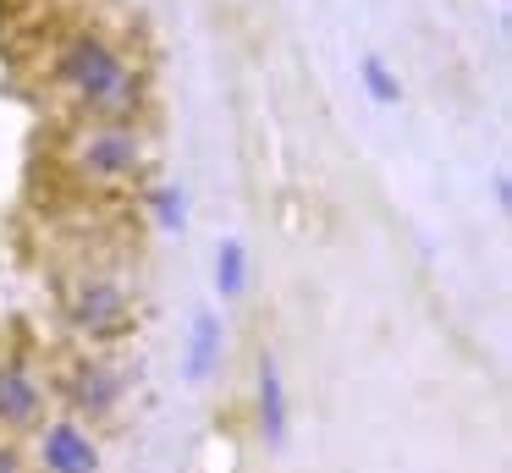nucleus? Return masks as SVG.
<instances>
[{
    "label": "nucleus",
    "instance_id": "f03ea898",
    "mask_svg": "<svg viewBox=\"0 0 512 473\" xmlns=\"http://www.w3.org/2000/svg\"><path fill=\"white\" fill-rule=\"evenodd\" d=\"M50 165H56V176L72 193H89V198L138 193L155 176V132H149V116L61 121Z\"/></svg>",
    "mask_w": 512,
    "mask_h": 473
},
{
    "label": "nucleus",
    "instance_id": "1a4fd4ad",
    "mask_svg": "<svg viewBox=\"0 0 512 473\" xmlns=\"http://www.w3.org/2000/svg\"><path fill=\"white\" fill-rule=\"evenodd\" d=\"M138 193H144V220L160 237H182V231H188L193 204H188V187L182 182H144Z\"/></svg>",
    "mask_w": 512,
    "mask_h": 473
},
{
    "label": "nucleus",
    "instance_id": "39448f33",
    "mask_svg": "<svg viewBox=\"0 0 512 473\" xmlns=\"http://www.w3.org/2000/svg\"><path fill=\"white\" fill-rule=\"evenodd\" d=\"M28 468L34 473H100L105 468L100 429L50 407L34 424V435H28Z\"/></svg>",
    "mask_w": 512,
    "mask_h": 473
},
{
    "label": "nucleus",
    "instance_id": "ddd939ff",
    "mask_svg": "<svg viewBox=\"0 0 512 473\" xmlns=\"http://www.w3.org/2000/svg\"><path fill=\"white\" fill-rule=\"evenodd\" d=\"M28 6H61V11H89V6H100V0H28Z\"/></svg>",
    "mask_w": 512,
    "mask_h": 473
},
{
    "label": "nucleus",
    "instance_id": "9d476101",
    "mask_svg": "<svg viewBox=\"0 0 512 473\" xmlns=\"http://www.w3.org/2000/svg\"><path fill=\"white\" fill-rule=\"evenodd\" d=\"M215 292H221V303H237V297L248 292V248H243V237L215 242Z\"/></svg>",
    "mask_w": 512,
    "mask_h": 473
},
{
    "label": "nucleus",
    "instance_id": "7ed1b4c3",
    "mask_svg": "<svg viewBox=\"0 0 512 473\" xmlns=\"http://www.w3.org/2000/svg\"><path fill=\"white\" fill-rule=\"evenodd\" d=\"M61 325L78 347H116L138 330V297L122 270L111 264H78L61 275Z\"/></svg>",
    "mask_w": 512,
    "mask_h": 473
},
{
    "label": "nucleus",
    "instance_id": "6e6552de",
    "mask_svg": "<svg viewBox=\"0 0 512 473\" xmlns=\"http://www.w3.org/2000/svg\"><path fill=\"white\" fill-rule=\"evenodd\" d=\"M221 352H226V319L210 314V308H199L188 325V380H210L215 369H221Z\"/></svg>",
    "mask_w": 512,
    "mask_h": 473
},
{
    "label": "nucleus",
    "instance_id": "423d86ee",
    "mask_svg": "<svg viewBox=\"0 0 512 473\" xmlns=\"http://www.w3.org/2000/svg\"><path fill=\"white\" fill-rule=\"evenodd\" d=\"M50 407L56 396H50V374L39 369V358L23 347H0V435L28 440Z\"/></svg>",
    "mask_w": 512,
    "mask_h": 473
},
{
    "label": "nucleus",
    "instance_id": "9b49d317",
    "mask_svg": "<svg viewBox=\"0 0 512 473\" xmlns=\"http://www.w3.org/2000/svg\"><path fill=\"white\" fill-rule=\"evenodd\" d=\"M358 83H364V94L375 99V105H402V77L391 72L375 50L358 55Z\"/></svg>",
    "mask_w": 512,
    "mask_h": 473
},
{
    "label": "nucleus",
    "instance_id": "f8f14e48",
    "mask_svg": "<svg viewBox=\"0 0 512 473\" xmlns=\"http://www.w3.org/2000/svg\"><path fill=\"white\" fill-rule=\"evenodd\" d=\"M0 473H34L28 468V446L17 435H0Z\"/></svg>",
    "mask_w": 512,
    "mask_h": 473
},
{
    "label": "nucleus",
    "instance_id": "20e7f679",
    "mask_svg": "<svg viewBox=\"0 0 512 473\" xmlns=\"http://www.w3.org/2000/svg\"><path fill=\"white\" fill-rule=\"evenodd\" d=\"M50 396L61 413L83 418V424H111L127 402V374L111 358V347H72L50 374Z\"/></svg>",
    "mask_w": 512,
    "mask_h": 473
},
{
    "label": "nucleus",
    "instance_id": "f257e3e1",
    "mask_svg": "<svg viewBox=\"0 0 512 473\" xmlns=\"http://www.w3.org/2000/svg\"><path fill=\"white\" fill-rule=\"evenodd\" d=\"M39 94L61 121L78 116H149V66L127 33L100 17H67L39 50Z\"/></svg>",
    "mask_w": 512,
    "mask_h": 473
},
{
    "label": "nucleus",
    "instance_id": "0eeeda50",
    "mask_svg": "<svg viewBox=\"0 0 512 473\" xmlns=\"http://www.w3.org/2000/svg\"><path fill=\"white\" fill-rule=\"evenodd\" d=\"M254 429L270 451H287L292 440V396H287V374H281L276 352H259L254 363Z\"/></svg>",
    "mask_w": 512,
    "mask_h": 473
}]
</instances>
